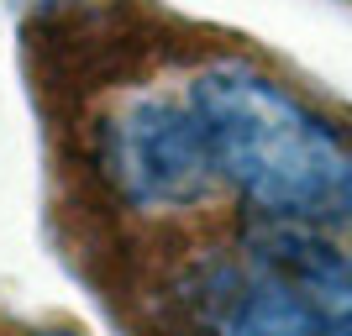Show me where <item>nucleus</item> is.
<instances>
[{"instance_id":"nucleus-1","label":"nucleus","mask_w":352,"mask_h":336,"mask_svg":"<svg viewBox=\"0 0 352 336\" xmlns=\"http://www.w3.org/2000/svg\"><path fill=\"white\" fill-rule=\"evenodd\" d=\"M184 326L190 336H342L337 315L242 252L190 273Z\"/></svg>"},{"instance_id":"nucleus-2","label":"nucleus","mask_w":352,"mask_h":336,"mask_svg":"<svg viewBox=\"0 0 352 336\" xmlns=\"http://www.w3.org/2000/svg\"><path fill=\"white\" fill-rule=\"evenodd\" d=\"M0 336H79L74 326H21V321H0Z\"/></svg>"},{"instance_id":"nucleus-3","label":"nucleus","mask_w":352,"mask_h":336,"mask_svg":"<svg viewBox=\"0 0 352 336\" xmlns=\"http://www.w3.org/2000/svg\"><path fill=\"white\" fill-rule=\"evenodd\" d=\"M342 336H352V321H347V326H342Z\"/></svg>"}]
</instances>
